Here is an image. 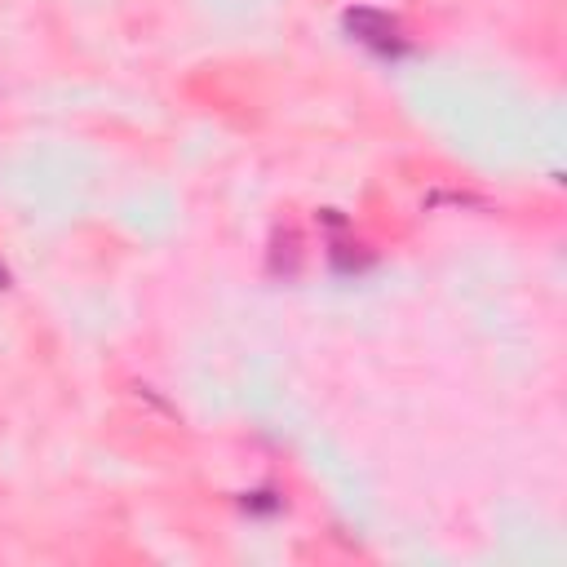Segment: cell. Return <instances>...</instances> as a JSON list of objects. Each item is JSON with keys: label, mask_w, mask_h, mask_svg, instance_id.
I'll list each match as a JSON object with an SVG mask.
<instances>
[{"label": "cell", "mask_w": 567, "mask_h": 567, "mask_svg": "<svg viewBox=\"0 0 567 567\" xmlns=\"http://www.w3.org/2000/svg\"><path fill=\"white\" fill-rule=\"evenodd\" d=\"M342 23L359 45L377 49V54H404V32H399V23L390 14H381V9H368V5L346 9Z\"/></svg>", "instance_id": "1"}, {"label": "cell", "mask_w": 567, "mask_h": 567, "mask_svg": "<svg viewBox=\"0 0 567 567\" xmlns=\"http://www.w3.org/2000/svg\"><path fill=\"white\" fill-rule=\"evenodd\" d=\"M426 204L430 209H439V204H452V209H488L483 200H474V195H457V191H435V195H426Z\"/></svg>", "instance_id": "2"}, {"label": "cell", "mask_w": 567, "mask_h": 567, "mask_svg": "<svg viewBox=\"0 0 567 567\" xmlns=\"http://www.w3.org/2000/svg\"><path fill=\"white\" fill-rule=\"evenodd\" d=\"M5 284H9V275H5V271H0V288H5Z\"/></svg>", "instance_id": "3"}]
</instances>
